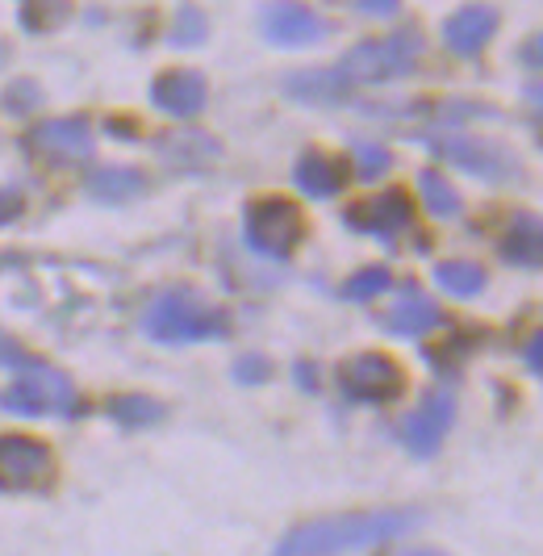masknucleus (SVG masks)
Segmentation results:
<instances>
[{"instance_id": "5701e85b", "label": "nucleus", "mask_w": 543, "mask_h": 556, "mask_svg": "<svg viewBox=\"0 0 543 556\" xmlns=\"http://www.w3.org/2000/svg\"><path fill=\"white\" fill-rule=\"evenodd\" d=\"M59 22H67V0H29L26 13H22V26L34 34H47Z\"/></svg>"}, {"instance_id": "f3484780", "label": "nucleus", "mask_w": 543, "mask_h": 556, "mask_svg": "<svg viewBox=\"0 0 543 556\" xmlns=\"http://www.w3.org/2000/svg\"><path fill=\"white\" fill-rule=\"evenodd\" d=\"M298 189L305 197H318V201H326V197H339L343 193V185H348V172H343V164L334 160V155H323V151H310V155H301L298 164Z\"/></svg>"}, {"instance_id": "a211bd4d", "label": "nucleus", "mask_w": 543, "mask_h": 556, "mask_svg": "<svg viewBox=\"0 0 543 556\" xmlns=\"http://www.w3.org/2000/svg\"><path fill=\"white\" fill-rule=\"evenodd\" d=\"M285 88L298 97V101H310V105H339L348 101V76L334 67V72H301V76H289Z\"/></svg>"}, {"instance_id": "20e7f679", "label": "nucleus", "mask_w": 543, "mask_h": 556, "mask_svg": "<svg viewBox=\"0 0 543 556\" xmlns=\"http://www.w3.org/2000/svg\"><path fill=\"white\" fill-rule=\"evenodd\" d=\"M0 406H4L9 415H29V418L72 415V410H76V390H72V381H67L59 368L26 361L22 364V377L0 393Z\"/></svg>"}, {"instance_id": "9d476101", "label": "nucleus", "mask_w": 543, "mask_h": 556, "mask_svg": "<svg viewBox=\"0 0 543 556\" xmlns=\"http://www.w3.org/2000/svg\"><path fill=\"white\" fill-rule=\"evenodd\" d=\"M452 418H456L452 393H431L414 415H406V422H402V444L414 456H434L439 444H443V435H447V427H452Z\"/></svg>"}, {"instance_id": "7ed1b4c3", "label": "nucleus", "mask_w": 543, "mask_h": 556, "mask_svg": "<svg viewBox=\"0 0 543 556\" xmlns=\"http://www.w3.org/2000/svg\"><path fill=\"white\" fill-rule=\"evenodd\" d=\"M422 55V38L414 29H397L384 38H368L352 47L348 55L339 59V72L348 76V84H384L402 80L414 72V63Z\"/></svg>"}, {"instance_id": "4be33fe9", "label": "nucleus", "mask_w": 543, "mask_h": 556, "mask_svg": "<svg viewBox=\"0 0 543 556\" xmlns=\"http://www.w3.org/2000/svg\"><path fill=\"white\" fill-rule=\"evenodd\" d=\"M389 285H393V277H389L384 268H359V273L343 285V298H348V302H372Z\"/></svg>"}, {"instance_id": "72a5a7b5", "label": "nucleus", "mask_w": 543, "mask_h": 556, "mask_svg": "<svg viewBox=\"0 0 543 556\" xmlns=\"http://www.w3.org/2000/svg\"><path fill=\"white\" fill-rule=\"evenodd\" d=\"M17 210H22V201H17V193H0V226L13 223V218H17Z\"/></svg>"}, {"instance_id": "f8f14e48", "label": "nucleus", "mask_w": 543, "mask_h": 556, "mask_svg": "<svg viewBox=\"0 0 543 556\" xmlns=\"http://www.w3.org/2000/svg\"><path fill=\"white\" fill-rule=\"evenodd\" d=\"M493 29H497V9L493 4H464L443 22V42H447V51H456L464 59L481 55L489 38H493Z\"/></svg>"}, {"instance_id": "2eb2a0df", "label": "nucleus", "mask_w": 543, "mask_h": 556, "mask_svg": "<svg viewBox=\"0 0 543 556\" xmlns=\"http://www.w3.org/2000/svg\"><path fill=\"white\" fill-rule=\"evenodd\" d=\"M502 255L518 268H543V218L515 214L502 235Z\"/></svg>"}, {"instance_id": "cd10ccee", "label": "nucleus", "mask_w": 543, "mask_h": 556, "mask_svg": "<svg viewBox=\"0 0 543 556\" xmlns=\"http://www.w3.org/2000/svg\"><path fill=\"white\" fill-rule=\"evenodd\" d=\"M522 101H527V117H531V126L540 130V139H543V84H527Z\"/></svg>"}, {"instance_id": "393cba45", "label": "nucleus", "mask_w": 543, "mask_h": 556, "mask_svg": "<svg viewBox=\"0 0 543 556\" xmlns=\"http://www.w3.org/2000/svg\"><path fill=\"white\" fill-rule=\"evenodd\" d=\"M352 155H355V172H359V180H377V176L389 172V151L377 147V142H355Z\"/></svg>"}, {"instance_id": "c85d7f7f", "label": "nucleus", "mask_w": 543, "mask_h": 556, "mask_svg": "<svg viewBox=\"0 0 543 556\" xmlns=\"http://www.w3.org/2000/svg\"><path fill=\"white\" fill-rule=\"evenodd\" d=\"M235 377H239V381H264V377H268V361H264V356H243L239 368H235Z\"/></svg>"}, {"instance_id": "0eeeda50", "label": "nucleus", "mask_w": 543, "mask_h": 556, "mask_svg": "<svg viewBox=\"0 0 543 556\" xmlns=\"http://www.w3.org/2000/svg\"><path fill=\"white\" fill-rule=\"evenodd\" d=\"M339 386L352 402H368V406H380V402H393L397 393L406 390V377L397 361L380 356V352H364V356H352L339 372Z\"/></svg>"}, {"instance_id": "6e6552de", "label": "nucleus", "mask_w": 543, "mask_h": 556, "mask_svg": "<svg viewBox=\"0 0 543 556\" xmlns=\"http://www.w3.org/2000/svg\"><path fill=\"white\" fill-rule=\"evenodd\" d=\"M51 477V452L29 435H0V490H34Z\"/></svg>"}, {"instance_id": "b1692460", "label": "nucleus", "mask_w": 543, "mask_h": 556, "mask_svg": "<svg viewBox=\"0 0 543 556\" xmlns=\"http://www.w3.org/2000/svg\"><path fill=\"white\" fill-rule=\"evenodd\" d=\"M109 415L117 418V422H126V427H142V422H155L163 415V406L151 402V397H117L109 406Z\"/></svg>"}, {"instance_id": "9b49d317", "label": "nucleus", "mask_w": 543, "mask_h": 556, "mask_svg": "<svg viewBox=\"0 0 543 556\" xmlns=\"http://www.w3.org/2000/svg\"><path fill=\"white\" fill-rule=\"evenodd\" d=\"M409 223H414V205H409V197L402 189L368 197V201H359V205L348 210V226L359 230V235H377V239H393Z\"/></svg>"}, {"instance_id": "f257e3e1", "label": "nucleus", "mask_w": 543, "mask_h": 556, "mask_svg": "<svg viewBox=\"0 0 543 556\" xmlns=\"http://www.w3.org/2000/svg\"><path fill=\"white\" fill-rule=\"evenodd\" d=\"M422 523L418 510H364V515H330L293 528L272 556H348L389 544Z\"/></svg>"}, {"instance_id": "aec40b11", "label": "nucleus", "mask_w": 543, "mask_h": 556, "mask_svg": "<svg viewBox=\"0 0 543 556\" xmlns=\"http://www.w3.org/2000/svg\"><path fill=\"white\" fill-rule=\"evenodd\" d=\"M142 176H138L135 167H101V172H92V180H88V189L101 197V201H126V197L142 193Z\"/></svg>"}, {"instance_id": "412c9836", "label": "nucleus", "mask_w": 543, "mask_h": 556, "mask_svg": "<svg viewBox=\"0 0 543 556\" xmlns=\"http://www.w3.org/2000/svg\"><path fill=\"white\" fill-rule=\"evenodd\" d=\"M418 189H422V201H427V210H431L434 218H456V214H460V197L447 185L443 172L427 167V172L418 176Z\"/></svg>"}, {"instance_id": "423d86ee", "label": "nucleus", "mask_w": 543, "mask_h": 556, "mask_svg": "<svg viewBox=\"0 0 543 556\" xmlns=\"http://www.w3.org/2000/svg\"><path fill=\"white\" fill-rule=\"evenodd\" d=\"M431 151L481 180H515L518 176L515 151H506L502 142L477 139V135H434Z\"/></svg>"}, {"instance_id": "7c9ffc66", "label": "nucleus", "mask_w": 543, "mask_h": 556, "mask_svg": "<svg viewBox=\"0 0 543 556\" xmlns=\"http://www.w3.org/2000/svg\"><path fill=\"white\" fill-rule=\"evenodd\" d=\"M13 364H26V352L9 334H0V368H13Z\"/></svg>"}, {"instance_id": "2f4dec72", "label": "nucleus", "mask_w": 543, "mask_h": 556, "mask_svg": "<svg viewBox=\"0 0 543 556\" xmlns=\"http://www.w3.org/2000/svg\"><path fill=\"white\" fill-rule=\"evenodd\" d=\"M359 4V13H368V17H389V13H397V0H355Z\"/></svg>"}, {"instance_id": "dca6fc26", "label": "nucleus", "mask_w": 543, "mask_h": 556, "mask_svg": "<svg viewBox=\"0 0 543 556\" xmlns=\"http://www.w3.org/2000/svg\"><path fill=\"white\" fill-rule=\"evenodd\" d=\"M443 323V314L434 306L427 293H418V289H406L402 293V302H393L389 309V318H384V327L393 334H406V339H418V334L434 331Z\"/></svg>"}, {"instance_id": "ddd939ff", "label": "nucleus", "mask_w": 543, "mask_h": 556, "mask_svg": "<svg viewBox=\"0 0 543 556\" xmlns=\"http://www.w3.org/2000/svg\"><path fill=\"white\" fill-rule=\"evenodd\" d=\"M205 97H210L205 76L192 72V67L163 72L160 80L151 84V101H155L163 113H172V117H197V113L205 110Z\"/></svg>"}, {"instance_id": "473e14b6", "label": "nucleus", "mask_w": 543, "mask_h": 556, "mask_svg": "<svg viewBox=\"0 0 543 556\" xmlns=\"http://www.w3.org/2000/svg\"><path fill=\"white\" fill-rule=\"evenodd\" d=\"M522 63H531L535 72H543V34H535V38L522 47Z\"/></svg>"}, {"instance_id": "bb28decb", "label": "nucleus", "mask_w": 543, "mask_h": 556, "mask_svg": "<svg viewBox=\"0 0 543 556\" xmlns=\"http://www.w3.org/2000/svg\"><path fill=\"white\" fill-rule=\"evenodd\" d=\"M4 105H9V113H29L34 105H38V84H34V80L9 84V92H4Z\"/></svg>"}, {"instance_id": "39448f33", "label": "nucleus", "mask_w": 543, "mask_h": 556, "mask_svg": "<svg viewBox=\"0 0 543 556\" xmlns=\"http://www.w3.org/2000/svg\"><path fill=\"white\" fill-rule=\"evenodd\" d=\"M305 235V223H301V210L285 197H260L251 201L247 210V243L268 255V260H285L293 255V248Z\"/></svg>"}, {"instance_id": "f03ea898", "label": "nucleus", "mask_w": 543, "mask_h": 556, "mask_svg": "<svg viewBox=\"0 0 543 556\" xmlns=\"http://www.w3.org/2000/svg\"><path fill=\"white\" fill-rule=\"evenodd\" d=\"M142 327H147L151 339H160V343H201V339H222L230 323L201 293H192V289H167V293H160L147 306Z\"/></svg>"}, {"instance_id": "6ab92c4d", "label": "nucleus", "mask_w": 543, "mask_h": 556, "mask_svg": "<svg viewBox=\"0 0 543 556\" xmlns=\"http://www.w3.org/2000/svg\"><path fill=\"white\" fill-rule=\"evenodd\" d=\"M434 280H439V289L452 293V298H477V293L485 289V268H477V264H468V260H447V264L434 268Z\"/></svg>"}, {"instance_id": "f704fd0d", "label": "nucleus", "mask_w": 543, "mask_h": 556, "mask_svg": "<svg viewBox=\"0 0 543 556\" xmlns=\"http://www.w3.org/2000/svg\"><path fill=\"white\" fill-rule=\"evenodd\" d=\"M402 556H443V553H434V548H414V553H402Z\"/></svg>"}, {"instance_id": "1a4fd4ad", "label": "nucleus", "mask_w": 543, "mask_h": 556, "mask_svg": "<svg viewBox=\"0 0 543 556\" xmlns=\"http://www.w3.org/2000/svg\"><path fill=\"white\" fill-rule=\"evenodd\" d=\"M260 26H264V38L276 47H314L326 34L323 17L301 0H272L260 13Z\"/></svg>"}, {"instance_id": "c756f323", "label": "nucleus", "mask_w": 543, "mask_h": 556, "mask_svg": "<svg viewBox=\"0 0 543 556\" xmlns=\"http://www.w3.org/2000/svg\"><path fill=\"white\" fill-rule=\"evenodd\" d=\"M522 364H527L535 377H543V331H535L531 339H527V348H522Z\"/></svg>"}, {"instance_id": "a878e982", "label": "nucleus", "mask_w": 543, "mask_h": 556, "mask_svg": "<svg viewBox=\"0 0 543 556\" xmlns=\"http://www.w3.org/2000/svg\"><path fill=\"white\" fill-rule=\"evenodd\" d=\"M172 42H180V47H197V42H205V13H201V9H192V4H185V9L176 13Z\"/></svg>"}, {"instance_id": "4468645a", "label": "nucleus", "mask_w": 543, "mask_h": 556, "mask_svg": "<svg viewBox=\"0 0 543 556\" xmlns=\"http://www.w3.org/2000/svg\"><path fill=\"white\" fill-rule=\"evenodd\" d=\"M29 147L38 155H51V160H67V164H80L92 155V135L80 117H54V122H42L34 135H29Z\"/></svg>"}]
</instances>
